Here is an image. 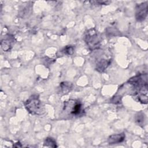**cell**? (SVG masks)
<instances>
[{
  "label": "cell",
  "mask_w": 148,
  "mask_h": 148,
  "mask_svg": "<svg viewBox=\"0 0 148 148\" xmlns=\"http://www.w3.org/2000/svg\"><path fill=\"white\" fill-rule=\"evenodd\" d=\"M64 110L68 111L69 114L73 116L82 115L84 112L83 105L79 101L70 100L64 103Z\"/></svg>",
  "instance_id": "3"
},
{
  "label": "cell",
  "mask_w": 148,
  "mask_h": 148,
  "mask_svg": "<svg viewBox=\"0 0 148 148\" xmlns=\"http://www.w3.org/2000/svg\"><path fill=\"white\" fill-rule=\"evenodd\" d=\"M143 116V114L142 115H140V114H139V115L136 116V121L138 122V123L139 124H142L143 123V121L145 120Z\"/></svg>",
  "instance_id": "12"
},
{
  "label": "cell",
  "mask_w": 148,
  "mask_h": 148,
  "mask_svg": "<svg viewBox=\"0 0 148 148\" xmlns=\"http://www.w3.org/2000/svg\"><path fill=\"white\" fill-rule=\"evenodd\" d=\"M25 106L29 113L32 114H39L42 113V103L37 95H31L25 102Z\"/></svg>",
  "instance_id": "2"
},
{
  "label": "cell",
  "mask_w": 148,
  "mask_h": 148,
  "mask_svg": "<svg viewBox=\"0 0 148 148\" xmlns=\"http://www.w3.org/2000/svg\"><path fill=\"white\" fill-rule=\"evenodd\" d=\"M1 47L5 51H8L12 48V42L9 39H4L1 42Z\"/></svg>",
  "instance_id": "9"
},
{
  "label": "cell",
  "mask_w": 148,
  "mask_h": 148,
  "mask_svg": "<svg viewBox=\"0 0 148 148\" xmlns=\"http://www.w3.org/2000/svg\"><path fill=\"white\" fill-rule=\"evenodd\" d=\"M62 52L66 55H71L74 52V47L72 46H66L62 50Z\"/></svg>",
  "instance_id": "11"
},
{
  "label": "cell",
  "mask_w": 148,
  "mask_h": 148,
  "mask_svg": "<svg viewBox=\"0 0 148 148\" xmlns=\"http://www.w3.org/2000/svg\"><path fill=\"white\" fill-rule=\"evenodd\" d=\"M147 15V2H143L139 4L136 7L135 17L137 21H142Z\"/></svg>",
  "instance_id": "5"
},
{
  "label": "cell",
  "mask_w": 148,
  "mask_h": 148,
  "mask_svg": "<svg viewBox=\"0 0 148 148\" xmlns=\"http://www.w3.org/2000/svg\"><path fill=\"white\" fill-rule=\"evenodd\" d=\"M60 86L61 91L63 94H67L72 89V84L70 82H62L60 84Z\"/></svg>",
  "instance_id": "8"
},
{
  "label": "cell",
  "mask_w": 148,
  "mask_h": 148,
  "mask_svg": "<svg viewBox=\"0 0 148 148\" xmlns=\"http://www.w3.org/2000/svg\"><path fill=\"white\" fill-rule=\"evenodd\" d=\"M84 40L88 48L91 50H94L100 47L101 38L99 33L94 28H91L86 32Z\"/></svg>",
  "instance_id": "1"
},
{
  "label": "cell",
  "mask_w": 148,
  "mask_h": 148,
  "mask_svg": "<svg viewBox=\"0 0 148 148\" xmlns=\"http://www.w3.org/2000/svg\"><path fill=\"white\" fill-rule=\"evenodd\" d=\"M129 84L132 85L136 88H140L147 86V74H140L130 79L128 81Z\"/></svg>",
  "instance_id": "4"
},
{
  "label": "cell",
  "mask_w": 148,
  "mask_h": 148,
  "mask_svg": "<svg viewBox=\"0 0 148 148\" xmlns=\"http://www.w3.org/2000/svg\"><path fill=\"white\" fill-rule=\"evenodd\" d=\"M111 63V60L110 59H105L102 58L99 60L96 65V69L99 72H103L108 66Z\"/></svg>",
  "instance_id": "7"
},
{
  "label": "cell",
  "mask_w": 148,
  "mask_h": 148,
  "mask_svg": "<svg viewBox=\"0 0 148 148\" xmlns=\"http://www.w3.org/2000/svg\"><path fill=\"white\" fill-rule=\"evenodd\" d=\"M125 134L124 133H120L110 135L108 139V142L110 145L117 144L122 142L125 139Z\"/></svg>",
  "instance_id": "6"
},
{
  "label": "cell",
  "mask_w": 148,
  "mask_h": 148,
  "mask_svg": "<svg viewBox=\"0 0 148 148\" xmlns=\"http://www.w3.org/2000/svg\"><path fill=\"white\" fill-rule=\"evenodd\" d=\"M44 146L50 147H57L56 142L53 138L51 137H48L46 138V139L44 141Z\"/></svg>",
  "instance_id": "10"
}]
</instances>
